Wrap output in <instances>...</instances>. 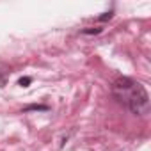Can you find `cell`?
I'll return each mask as SVG.
<instances>
[{"instance_id": "obj_1", "label": "cell", "mask_w": 151, "mask_h": 151, "mask_svg": "<svg viewBox=\"0 0 151 151\" xmlns=\"http://www.w3.org/2000/svg\"><path fill=\"white\" fill-rule=\"evenodd\" d=\"M112 94L135 116H146L149 112V94L146 87L130 77L116 78L112 84Z\"/></svg>"}, {"instance_id": "obj_2", "label": "cell", "mask_w": 151, "mask_h": 151, "mask_svg": "<svg viewBox=\"0 0 151 151\" xmlns=\"http://www.w3.org/2000/svg\"><path fill=\"white\" fill-rule=\"evenodd\" d=\"M46 109H48L46 105H30V107L23 109V112H29V110H46Z\"/></svg>"}, {"instance_id": "obj_3", "label": "cell", "mask_w": 151, "mask_h": 151, "mask_svg": "<svg viewBox=\"0 0 151 151\" xmlns=\"http://www.w3.org/2000/svg\"><path fill=\"white\" fill-rule=\"evenodd\" d=\"M29 84H30V78H29V77H25V78H20V86H22V87H27Z\"/></svg>"}, {"instance_id": "obj_4", "label": "cell", "mask_w": 151, "mask_h": 151, "mask_svg": "<svg viewBox=\"0 0 151 151\" xmlns=\"http://www.w3.org/2000/svg\"><path fill=\"white\" fill-rule=\"evenodd\" d=\"M109 18H112V11H110V13H105V14H103V16H100L98 20H101V22H103V20H109Z\"/></svg>"}]
</instances>
